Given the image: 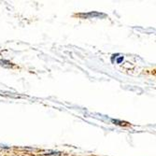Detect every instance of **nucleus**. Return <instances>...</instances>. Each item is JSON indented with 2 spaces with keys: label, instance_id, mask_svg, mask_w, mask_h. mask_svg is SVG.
<instances>
[{
  "label": "nucleus",
  "instance_id": "f257e3e1",
  "mask_svg": "<svg viewBox=\"0 0 156 156\" xmlns=\"http://www.w3.org/2000/svg\"><path fill=\"white\" fill-rule=\"evenodd\" d=\"M0 66H10L11 63L10 62H8V61L0 60Z\"/></svg>",
  "mask_w": 156,
  "mask_h": 156
},
{
  "label": "nucleus",
  "instance_id": "f03ea898",
  "mask_svg": "<svg viewBox=\"0 0 156 156\" xmlns=\"http://www.w3.org/2000/svg\"><path fill=\"white\" fill-rule=\"evenodd\" d=\"M122 60H124V57H122V56L120 57V58H119V59H118V60H117V63H118V64H120V63H121V62H122Z\"/></svg>",
  "mask_w": 156,
  "mask_h": 156
}]
</instances>
